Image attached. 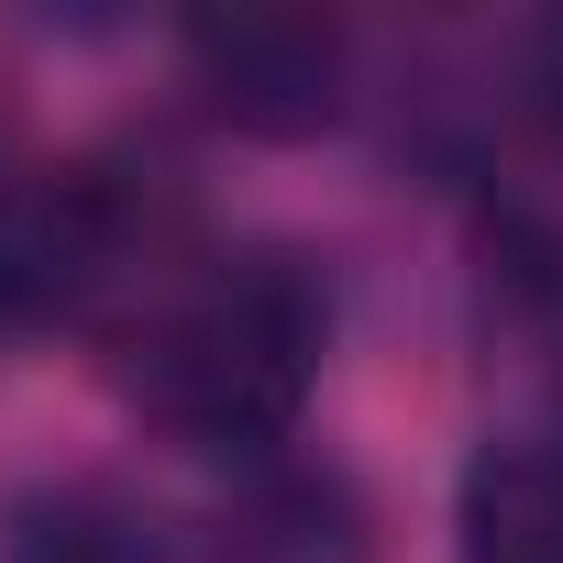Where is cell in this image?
Listing matches in <instances>:
<instances>
[{"label":"cell","instance_id":"8992f818","mask_svg":"<svg viewBox=\"0 0 563 563\" xmlns=\"http://www.w3.org/2000/svg\"><path fill=\"white\" fill-rule=\"evenodd\" d=\"M0 563H144V530H133L100 486H45V497L12 508Z\"/></svg>","mask_w":563,"mask_h":563},{"label":"cell","instance_id":"7a4b0ae2","mask_svg":"<svg viewBox=\"0 0 563 563\" xmlns=\"http://www.w3.org/2000/svg\"><path fill=\"white\" fill-rule=\"evenodd\" d=\"M133 243L155 254V210H133L100 166H12L0 177V321H67L111 276H133Z\"/></svg>","mask_w":563,"mask_h":563},{"label":"cell","instance_id":"3957f363","mask_svg":"<svg viewBox=\"0 0 563 563\" xmlns=\"http://www.w3.org/2000/svg\"><path fill=\"white\" fill-rule=\"evenodd\" d=\"M188 67H199L210 111L243 122V133H310L343 100V34L321 12H232V23H199L188 34Z\"/></svg>","mask_w":563,"mask_h":563},{"label":"cell","instance_id":"5b68a950","mask_svg":"<svg viewBox=\"0 0 563 563\" xmlns=\"http://www.w3.org/2000/svg\"><path fill=\"white\" fill-rule=\"evenodd\" d=\"M464 563H563V420H519L464 464Z\"/></svg>","mask_w":563,"mask_h":563},{"label":"cell","instance_id":"6da1fadb","mask_svg":"<svg viewBox=\"0 0 563 563\" xmlns=\"http://www.w3.org/2000/svg\"><path fill=\"white\" fill-rule=\"evenodd\" d=\"M321 332H332V299H321L310 254H288V243L188 254L144 288V310L122 332V387L177 442L265 464L321 376Z\"/></svg>","mask_w":563,"mask_h":563},{"label":"cell","instance_id":"277c9868","mask_svg":"<svg viewBox=\"0 0 563 563\" xmlns=\"http://www.w3.org/2000/svg\"><path fill=\"white\" fill-rule=\"evenodd\" d=\"M365 541L376 530H365V497L343 464L265 453L221 497V563H365Z\"/></svg>","mask_w":563,"mask_h":563}]
</instances>
